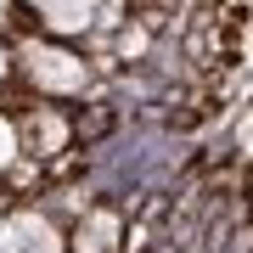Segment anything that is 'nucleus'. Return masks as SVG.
<instances>
[{"label": "nucleus", "mask_w": 253, "mask_h": 253, "mask_svg": "<svg viewBox=\"0 0 253 253\" xmlns=\"http://www.w3.org/2000/svg\"><path fill=\"white\" fill-rule=\"evenodd\" d=\"M17 68H23V79L34 84V90H45V96H73L90 79L84 56H73L68 45H56V40H28L17 51Z\"/></svg>", "instance_id": "nucleus-1"}, {"label": "nucleus", "mask_w": 253, "mask_h": 253, "mask_svg": "<svg viewBox=\"0 0 253 253\" xmlns=\"http://www.w3.org/2000/svg\"><path fill=\"white\" fill-rule=\"evenodd\" d=\"M17 129H23V152H34V158H56V152H68V141H73V124H68L56 107L23 113Z\"/></svg>", "instance_id": "nucleus-2"}, {"label": "nucleus", "mask_w": 253, "mask_h": 253, "mask_svg": "<svg viewBox=\"0 0 253 253\" xmlns=\"http://www.w3.org/2000/svg\"><path fill=\"white\" fill-rule=\"evenodd\" d=\"M96 11H101V0H45L40 6V28L51 40H79L96 28Z\"/></svg>", "instance_id": "nucleus-3"}, {"label": "nucleus", "mask_w": 253, "mask_h": 253, "mask_svg": "<svg viewBox=\"0 0 253 253\" xmlns=\"http://www.w3.org/2000/svg\"><path fill=\"white\" fill-rule=\"evenodd\" d=\"M68 253H118V214L96 208V214L73 231V248Z\"/></svg>", "instance_id": "nucleus-4"}, {"label": "nucleus", "mask_w": 253, "mask_h": 253, "mask_svg": "<svg viewBox=\"0 0 253 253\" xmlns=\"http://www.w3.org/2000/svg\"><path fill=\"white\" fill-rule=\"evenodd\" d=\"M17 152H23V129L0 113V169H11V163H17Z\"/></svg>", "instance_id": "nucleus-5"}, {"label": "nucleus", "mask_w": 253, "mask_h": 253, "mask_svg": "<svg viewBox=\"0 0 253 253\" xmlns=\"http://www.w3.org/2000/svg\"><path fill=\"white\" fill-rule=\"evenodd\" d=\"M11 73H17V62H11V51H6V45H0V84H6V79H11Z\"/></svg>", "instance_id": "nucleus-6"}, {"label": "nucleus", "mask_w": 253, "mask_h": 253, "mask_svg": "<svg viewBox=\"0 0 253 253\" xmlns=\"http://www.w3.org/2000/svg\"><path fill=\"white\" fill-rule=\"evenodd\" d=\"M11 34V0H0V40Z\"/></svg>", "instance_id": "nucleus-7"}, {"label": "nucleus", "mask_w": 253, "mask_h": 253, "mask_svg": "<svg viewBox=\"0 0 253 253\" xmlns=\"http://www.w3.org/2000/svg\"><path fill=\"white\" fill-rule=\"evenodd\" d=\"M23 6H34V11H40V6H45V0H23Z\"/></svg>", "instance_id": "nucleus-8"}]
</instances>
